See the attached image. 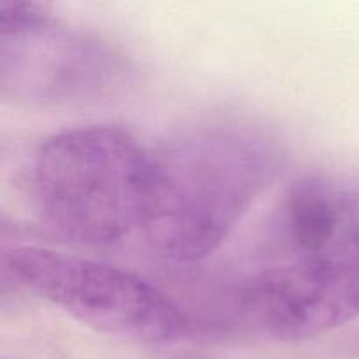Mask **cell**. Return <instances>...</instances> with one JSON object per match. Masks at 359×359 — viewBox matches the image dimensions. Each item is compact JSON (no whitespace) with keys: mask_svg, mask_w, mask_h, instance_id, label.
Returning <instances> with one entry per match:
<instances>
[{"mask_svg":"<svg viewBox=\"0 0 359 359\" xmlns=\"http://www.w3.org/2000/svg\"><path fill=\"white\" fill-rule=\"evenodd\" d=\"M128 77L116 49L60 25L34 2H0V95L16 105H69L114 93Z\"/></svg>","mask_w":359,"mask_h":359,"instance_id":"obj_4","label":"cell"},{"mask_svg":"<svg viewBox=\"0 0 359 359\" xmlns=\"http://www.w3.org/2000/svg\"><path fill=\"white\" fill-rule=\"evenodd\" d=\"M2 262L20 286L105 335L168 344L191 332L165 291L119 266L39 245H14Z\"/></svg>","mask_w":359,"mask_h":359,"instance_id":"obj_3","label":"cell"},{"mask_svg":"<svg viewBox=\"0 0 359 359\" xmlns=\"http://www.w3.org/2000/svg\"><path fill=\"white\" fill-rule=\"evenodd\" d=\"M149 149L126 130L88 125L55 133L35 151L32 196L42 219L83 245H111L142 228Z\"/></svg>","mask_w":359,"mask_h":359,"instance_id":"obj_2","label":"cell"},{"mask_svg":"<svg viewBox=\"0 0 359 359\" xmlns=\"http://www.w3.org/2000/svg\"><path fill=\"white\" fill-rule=\"evenodd\" d=\"M140 233L158 256L195 263L212 255L283 172L286 151L270 130L214 121L149 151Z\"/></svg>","mask_w":359,"mask_h":359,"instance_id":"obj_1","label":"cell"},{"mask_svg":"<svg viewBox=\"0 0 359 359\" xmlns=\"http://www.w3.org/2000/svg\"><path fill=\"white\" fill-rule=\"evenodd\" d=\"M235 318L258 335L304 340L359 319V262L279 258L238 284Z\"/></svg>","mask_w":359,"mask_h":359,"instance_id":"obj_5","label":"cell"}]
</instances>
